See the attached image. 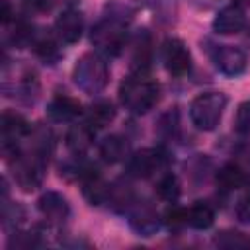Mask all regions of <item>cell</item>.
<instances>
[{
	"label": "cell",
	"instance_id": "obj_6",
	"mask_svg": "<svg viewBox=\"0 0 250 250\" xmlns=\"http://www.w3.org/2000/svg\"><path fill=\"white\" fill-rule=\"evenodd\" d=\"M162 62L172 76H184L191 68V53L180 37H168L162 43Z\"/></svg>",
	"mask_w": 250,
	"mask_h": 250
},
{
	"label": "cell",
	"instance_id": "obj_13",
	"mask_svg": "<svg viewBox=\"0 0 250 250\" xmlns=\"http://www.w3.org/2000/svg\"><path fill=\"white\" fill-rule=\"evenodd\" d=\"M129 225L133 227V230H137L143 236H150L158 230V215L154 211L152 205H148L146 201L133 205L131 213H129Z\"/></svg>",
	"mask_w": 250,
	"mask_h": 250
},
{
	"label": "cell",
	"instance_id": "obj_26",
	"mask_svg": "<svg viewBox=\"0 0 250 250\" xmlns=\"http://www.w3.org/2000/svg\"><path fill=\"white\" fill-rule=\"evenodd\" d=\"M236 217H238L240 223L250 225V195H246V197H242L238 201V205H236Z\"/></svg>",
	"mask_w": 250,
	"mask_h": 250
},
{
	"label": "cell",
	"instance_id": "obj_11",
	"mask_svg": "<svg viewBox=\"0 0 250 250\" xmlns=\"http://www.w3.org/2000/svg\"><path fill=\"white\" fill-rule=\"evenodd\" d=\"M37 209L47 221H53V223H62L70 215V205H68L66 197L61 195L59 191L41 193L37 199Z\"/></svg>",
	"mask_w": 250,
	"mask_h": 250
},
{
	"label": "cell",
	"instance_id": "obj_19",
	"mask_svg": "<svg viewBox=\"0 0 250 250\" xmlns=\"http://www.w3.org/2000/svg\"><path fill=\"white\" fill-rule=\"evenodd\" d=\"M242 184H244V172L234 162L221 166V170L217 172V186L223 191H234V189L242 188Z\"/></svg>",
	"mask_w": 250,
	"mask_h": 250
},
{
	"label": "cell",
	"instance_id": "obj_8",
	"mask_svg": "<svg viewBox=\"0 0 250 250\" xmlns=\"http://www.w3.org/2000/svg\"><path fill=\"white\" fill-rule=\"evenodd\" d=\"M164 166V154L156 148H143L129 156L127 170L135 178H150Z\"/></svg>",
	"mask_w": 250,
	"mask_h": 250
},
{
	"label": "cell",
	"instance_id": "obj_20",
	"mask_svg": "<svg viewBox=\"0 0 250 250\" xmlns=\"http://www.w3.org/2000/svg\"><path fill=\"white\" fill-rule=\"evenodd\" d=\"M215 223V211L205 201H195L188 209V225H191L197 230H205Z\"/></svg>",
	"mask_w": 250,
	"mask_h": 250
},
{
	"label": "cell",
	"instance_id": "obj_15",
	"mask_svg": "<svg viewBox=\"0 0 250 250\" xmlns=\"http://www.w3.org/2000/svg\"><path fill=\"white\" fill-rule=\"evenodd\" d=\"M82 113V105L78 100L70 98V96H64V94H59L55 96L49 105H47V115L57 121V123H66V121H74L78 115Z\"/></svg>",
	"mask_w": 250,
	"mask_h": 250
},
{
	"label": "cell",
	"instance_id": "obj_14",
	"mask_svg": "<svg viewBox=\"0 0 250 250\" xmlns=\"http://www.w3.org/2000/svg\"><path fill=\"white\" fill-rule=\"evenodd\" d=\"M152 62V39L146 29H141L137 37L133 39V51H131V68L133 72L146 74Z\"/></svg>",
	"mask_w": 250,
	"mask_h": 250
},
{
	"label": "cell",
	"instance_id": "obj_4",
	"mask_svg": "<svg viewBox=\"0 0 250 250\" xmlns=\"http://www.w3.org/2000/svg\"><path fill=\"white\" fill-rule=\"evenodd\" d=\"M227 107V96L223 92H203L193 98L189 105V119L199 131H213Z\"/></svg>",
	"mask_w": 250,
	"mask_h": 250
},
{
	"label": "cell",
	"instance_id": "obj_22",
	"mask_svg": "<svg viewBox=\"0 0 250 250\" xmlns=\"http://www.w3.org/2000/svg\"><path fill=\"white\" fill-rule=\"evenodd\" d=\"M234 129L240 135H250V102H242L234 115Z\"/></svg>",
	"mask_w": 250,
	"mask_h": 250
},
{
	"label": "cell",
	"instance_id": "obj_2",
	"mask_svg": "<svg viewBox=\"0 0 250 250\" xmlns=\"http://www.w3.org/2000/svg\"><path fill=\"white\" fill-rule=\"evenodd\" d=\"M127 20L119 16L104 18L92 29V45L105 57H119L127 45Z\"/></svg>",
	"mask_w": 250,
	"mask_h": 250
},
{
	"label": "cell",
	"instance_id": "obj_27",
	"mask_svg": "<svg viewBox=\"0 0 250 250\" xmlns=\"http://www.w3.org/2000/svg\"><path fill=\"white\" fill-rule=\"evenodd\" d=\"M12 16H14V12H12L10 4H8V0H2V2H0V20H2V23H4V25L10 23Z\"/></svg>",
	"mask_w": 250,
	"mask_h": 250
},
{
	"label": "cell",
	"instance_id": "obj_5",
	"mask_svg": "<svg viewBox=\"0 0 250 250\" xmlns=\"http://www.w3.org/2000/svg\"><path fill=\"white\" fill-rule=\"evenodd\" d=\"M16 158L12 160V168H14V178L16 184L23 189V191H33L43 184V176H45V160L47 156L31 150L27 154H14Z\"/></svg>",
	"mask_w": 250,
	"mask_h": 250
},
{
	"label": "cell",
	"instance_id": "obj_10",
	"mask_svg": "<svg viewBox=\"0 0 250 250\" xmlns=\"http://www.w3.org/2000/svg\"><path fill=\"white\" fill-rule=\"evenodd\" d=\"M29 133V123L23 115L16 111H4L2 113V141H4V152L12 150L18 152V141Z\"/></svg>",
	"mask_w": 250,
	"mask_h": 250
},
{
	"label": "cell",
	"instance_id": "obj_3",
	"mask_svg": "<svg viewBox=\"0 0 250 250\" xmlns=\"http://www.w3.org/2000/svg\"><path fill=\"white\" fill-rule=\"evenodd\" d=\"M72 80L84 94L94 96L105 88L109 80V68L98 53H84L72 68Z\"/></svg>",
	"mask_w": 250,
	"mask_h": 250
},
{
	"label": "cell",
	"instance_id": "obj_17",
	"mask_svg": "<svg viewBox=\"0 0 250 250\" xmlns=\"http://www.w3.org/2000/svg\"><path fill=\"white\" fill-rule=\"evenodd\" d=\"M94 133H96V129H92L88 123L72 125V127L66 131V146H68L74 154H82V152H86V150L92 146Z\"/></svg>",
	"mask_w": 250,
	"mask_h": 250
},
{
	"label": "cell",
	"instance_id": "obj_1",
	"mask_svg": "<svg viewBox=\"0 0 250 250\" xmlns=\"http://www.w3.org/2000/svg\"><path fill=\"white\" fill-rule=\"evenodd\" d=\"M158 98H160L158 82L141 72L127 76L119 86L121 105L129 113H135V115H143V113L150 111L158 104Z\"/></svg>",
	"mask_w": 250,
	"mask_h": 250
},
{
	"label": "cell",
	"instance_id": "obj_28",
	"mask_svg": "<svg viewBox=\"0 0 250 250\" xmlns=\"http://www.w3.org/2000/svg\"><path fill=\"white\" fill-rule=\"evenodd\" d=\"M188 2L197 10H211L219 4V0H188Z\"/></svg>",
	"mask_w": 250,
	"mask_h": 250
},
{
	"label": "cell",
	"instance_id": "obj_12",
	"mask_svg": "<svg viewBox=\"0 0 250 250\" xmlns=\"http://www.w3.org/2000/svg\"><path fill=\"white\" fill-rule=\"evenodd\" d=\"M246 25V16L244 10L236 4L232 6H225L223 10H219V14L213 20V29L219 35H234L240 33Z\"/></svg>",
	"mask_w": 250,
	"mask_h": 250
},
{
	"label": "cell",
	"instance_id": "obj_29",
	"mask_svg": "<svg viewBox=\"0 0 250 250\" xmlns=\"http://www.w3.org/2000/svg\"><path fill=\"white\" fill-rule=\"evenodd\" d=\"M27 6H31L33 10H47L49 8V2L47 0H25Z\"/></svg>",
	"mask_w": 250,
	"mask_h": 250
},
{
	"label": "cell",
	"instance_id": "obj_30",
	"mask_svg": "<svg viewBox=\"0 0 250 250\" xmlns=\"http://www.w3.org/2000/svg\"><path fill=\"white\" fill-rule=\"evenodd\" d=\"M232 4H236V6L244 8V6H250V0H232Z\"/></svg>",
	"mask_w": 250,
	"mask_h": 250
},
{
	"label": "cell",
	"instance_id": "obj_24",
	"mask_svg": "<svg viewBox=\"0 0 250 250\" xmlns=\"http://www.w3.org/2000/svg\"><path fill=\"white\" fill-rule=\"evenodd\" d=\"M35 53H37L43 61H47V62H51V61L57 59V47H55V43H53L51 37H41V39H37V41H35Z\"/></svg>",
	"mask_w": 250,
	"mask_h": 250
},
{
	"label": "cell",
	"instance_id": "obj_23",
	"mask_svg": "<svg viewBox=\"0 0 250 250\" xmlns=\"http://www.w3.org/2000/svg\"><path fill=\"white\" fill-rule=\"evenodd\" d=\"M158 135H162V137H172L176 131H178V111L176 109H170L168 113H164L162 117H160V121H158Z\"/></svg>",
	"mask_w": 250,
	"mask_h": 250
},
{
	"label": "cell",
	"instance_id": "obj_16",
	"mask_svg": "<svg viewBox=\"0 0 250 250\" xmlns=\"http://www.w3.org/2000/svg\"><path fill=\"white\" fill-rule=\"evenodd\" d=\"M100 156L107 162V164H115L127 158L129 154V143L127 139H123L121 135H109L100 143Z\"/></svg>",
	"mask_w": 250,
	"mask_h": 250
},
{
	"label": "cell",
	"instance_id": "obj_31",
	"mask_svg": "<svg viewBox=\"0 0 250 250\" xmlns=\"http://www.w3.org/2000/svg\"><path fill=\"white\" fill-rule=\"evenodd\" d=\"M70 2H72V0H70Z\"/></svg>",
	"mask_w": 250,
	"mask_h": 250
},
{
	"label": "cell",
	"instance_id": "obj_18",
	"mask_svg": "<svg viewBox=\"0 0 250 250\" xmlns=\"http://www.w3.org/2000/svg\"><path fill=\"white\" fill-rule=\"evenodd\" d=\"M113 119H115V107L107 100H100V102L92 104V107L88 109V115H86V123L96 131L107 127Z\"/></svg>",
	"mask_w": 250,
	"mask_h": 250
},
{
	"label": "cell",
	"instance_id": "obj_7",
	"mask_svg": "<svg viewBox=\"0 0 250 250\" xmlns=\"http://www.w3.org/2000/svg\"><path fill=\"white\" fill-rule=\"evenodd\" d=\"M213 62L225 76H240L248 66V57L242 49L232 45H219L213 51Z\"/></svg>",
	"mask_w": 250,
	"mask_h": 250
},
{
	"label": "cell",
	"instance_id": "obj_9",
	"mask_svg": "<svg viewBox=\"0 0 250 250\" xmlns=\"http://www.w3.org/2000/svg\"><path fill=\"white\" fill-rule=\"evenodd\" d=\"M84 31V16L74 10V8H66L62 10L57 20H55V33L59 37V41L72 45L82 37Z\"/></svg>",
	"mask_w": 250,
	"mask_h": 250
},
{
	"label": "cell",
	"instance_id": "obj_21",
	"mask_svg": "<svg viewBox=\"0 0 250 250\" xmlns=\"http://www.w3.org/2000/svg\"><path fill=\"white\" fill-rule=\"evenodd\" d=\"M156 195L164 201L174 203L180 197V180L174 174H164L158 182H156Z\"/></svg>",
	"mask_w": 250,
	"mask_h": 250
},
{
	"label": "cell",
	"instance_id": "obj_25",
	"mask_svg": "<svg viewBox=\"0 0 250 250\" xmlns=\"http://www.w3.org/2000/svg\"><path fill=\"white\" fill-rule=\"evenodd\" d=\"M166 219V225L170 229H178L182 225H188V209H182V207H172L166 211L164 215Z\"/></svg>",
	"mask_w": 250,
	"mask_h": 250
}]
</instances>
